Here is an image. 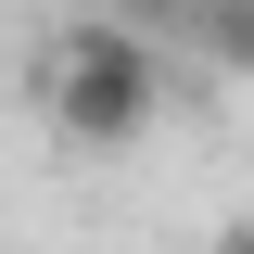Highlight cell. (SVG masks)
<instances>
[{"label":"cell","instance_id":"cell-1","mask_svg":"<svg viewBox=\"0 0 254 254\" xmlns=\"http://www.w3.org/2000/svg\"><path fill=\"white\" fill-rule=\"evenodd\" d=\"M38 102H51V140H64V153H127V140L165 115V51H153V26H127V13L64 26Z\"/></svg>","mask_w":254,"mask_h":254},{"label":"cell","instance_id":"cell-3","mask_svg":"<svg viewBox=\"0 0 254 254\" xmlns=\"http://www.w3.org/2000/svg\"><path fill=\"white\" fill-rule=\"evenodd\" d=\"M102 13H127V26H153V38H190V26H203V0H102Z\"/></svg>","mask_w":254,"mask_h":254},{"label":"cell","instance_id":"cell-4","mask_svg":"<svg viewBox=\"0 0 254 254\" xmlns=\"http://www.w3.org/2000/svg\"><path fill=\"white\" fill-rule=\"evenodd\" d=\"M216 254H254V216H229V229H216Z\"/></svg>","mask_w":254,"mask_h":254},{"label":"cell","instance_id":"cell-2","mask_svg":"<svg viewBox=\"0 0 254 254\" xmlns=\"http://www.w3.org/2000/svg\"><path fill=\"white\" fill-rule=\"evenodd\" d=\"M190 38H203L229 76H254V0H203V26H190Z\"/></svg>","mask_w":254,"mask_h":254}]
</instances>
